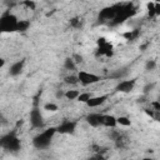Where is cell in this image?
I'll return each mask as SVG.
<instances>
[{"label": "cell", "instance_id": "9c48e42d", "mask_svg": "<svg viewBox=\"0 0 160 160\" xmlns=\"http://www.w3.org/2000/svg\"><path fill=\"white\" fill-rule=\"evenodd\" d=\"M109 95H100V96H91L89 100H88V106L90 108H96V106H100L102 105L106 100H108Z\"/></svg>", "mask_w": 160, "mask_h": 160}, {"label": "cell", "instance_id": "4fadbf2b", "mask_svg": "<svg viewBox=\"0 0 160 160\" xmlns=\"http://www.w3.org/2000/svg\"><path fill=\"white\" fill-rule=\"evenodd\" d=\"M79 95H80V91L79 90H66L65 91V98L68 99V100H78V98H79Z\"/></svg>", "mask_w": 160, "mask_h": 160}, {"label": "cell", "instance_id": "ba28073f", "mask_svg": "<svg viewBox=\"0 0 160 160\" xmlns=\"http://www.w3.org/2000/svg\"><path fill=\"white\" fill-rule=\"evenodd\" d=\"M24 65H25V60H19V61H15L11 64L10 69H9V74L11 76H18L24 70Z\"/></svg>", "mask_w": 160, "mask_h": 160}, {"label": "cell", "instance_id": "603a6c76", "mask_svg": "<svg viewBox=\"0 0 160 160\" xmlns=\"http://www.w3.org/2000/svg\"><path fill=\"white\" fill-rule=\"evenodd\" d=\"M154 86H155V84H148L145 88H144V92L146 94V92H149V91H151L152 89H154Z\"/></svg>", "mask_w": 160, "mask_h": 160}, {"label": "cell", "instance_id": "30bf717a", "mask_svg": "<svg viewBox=\"0 0 160 160\" xmlns=\"http://www.w3.org/2000/svg\"><path fill=\"white\" fill-rule=\"evenodd\" d=\"M101 114H98V112H92V114H89L86 116V121L90 126L92 128H98L101 125Z\"/></svg>", "mask_w": 160, "mask_h": 160}, {"label": "cell", "instance_id": "2e32d148", "mask_svg": "<svg viewBox=\"0 0 160 160\" xmlns=\"http://www.w3.org/2000/svg\"><path fill=\"white\" fill-rule=\"evenodd\" d=\"M90 98H91V94H90V92H80L78 100H79L80 102H88V100H89Z\"/></svg>", "mask_w": 160, "mask_h": 160}, {"label": "cell", "instance_id": "3957f363", "mask_svg": "<svg viewBox=\"0 0 160 160\" xmlns=\"http://www.w3.org/2000/svg\"><path fill=\"white\" fill-rule=\"evenodd\" d=\"M0 145L2 149H6V150H11V151H16L20 149V140L19 138L16 136V134L12 131V132H9L6 135H4L0 140Z\"/></svg>", "mask_w": 160, "mask_h": 160}, {"label": "cell", "instance_id": "ac0fdd59", "mask_svg": "<svg viewBox=\"0 0 160 160\" xmlns=\"http://www.w3.org/2000/svg\"><path fill=\"white\" fill-rule=\"evenodd\" d=\"M155 66H156L155 60H148L146 64H145V70H146V71H151V70L155 69Z\"/></svg>", "mask_w": 160, "mask_h": 160}, {"label": "cell", "instance_id": "277c9868", "mask_svg": "<svg viewBox=\"0 0 160 160\" xmlns=\"http://www.w3.org/2000/svg\"><path fill=\"white\" fill-rule=\"evenodd\" d=\"M78 78H79V82H81L82 85H90V84H95L100 80V76L92 74V72H88V71H79L78 72Z\"/></svg>", "mask_w": 160, "mask_h": 160}, {"label": "cell", "instance_id": "7c38bea8", "mask_svg": "<svg viewBox=\"0 0 160 160\" xmlns=\"http://www.w3.org/2000/svg\"><path fill=\"white\" fill-rule=\"evenodd\" d=\"M64 68L66 70H69V71H72V70L76 69V62L74 61L72 58H66L65 61H64Z\"/></svg>", "mask_w": 160, "mask_h": 160}, {"label": "cell", "instance_id": "e0dca14e", "mask_svg": "<svg viewBox=\"0 0 160 160\" xmlns=\"http://www.w3.org/2000/svg\"><path fill=\"white\" fill-rule=\"evenodd\" d=\"M118 124L119 125H122V126H129L131 122H130V120L126 116H119L118 118Z\"/></svg>", "mask_w": 160, "mask_h": 160}, {"label": "cell", "instance_id": "7402d4cb", "mask_svg": "<svg viewBox=\"0 0 160 160\" xmlns=\"http://www.w3.org/2000/svg\"><path fill=\"white\" fill-rule=\"evenodd\" d=\"M72 59H74V61L76 62V65L82 61V56H81V55H78V54H75V55L72 56Z\"/></svg>", "mask_w": 160, "mask_h": 160}, {"label": "cell", "instance_id": "8992f818", "mask_svg": "<svg viewBox=\"0 0 160 160\" xmlns=\"http://www.w3.org/2000/svg\"><path fill=\"white\" fill-rule=\"evenodd\" d=\"M76 129V122L75 121H64L56 128V131L60 134H72Z\"/></svg>", "mask_w": 160, "mask_h": 160}, {"label": "cell", "instance_id": "52a82bcc", "mask_svg": "<svg viewBox=\"0 0 160 160\" xmlns=\"http://www.w3.org/2000/svg\"><path fill=\"white\" fill-rule=\"evenodd\" d=\"M134 86H135V80H122L116 85L115 90L119 92H130L134 89Z\"/></svg>", "mask_w": 160, "mask_h": 160}, {"label": "cell", "instance_id": "5bb4252c", "mask_svg": "<svg viewBox=\"0 0 160 160\" xmlns=\"http://www.w3.org/2000/svg\"><path fill=\"white\" fill-rule=\"evenodd\" d=\"M29 26H30V22L28 20H19L18 31H25V30H28Z\"/></svg>", "mask_w": 160, "mask_h": 160}, {"label": "cell", "instance_id": "6da1fadb", "mask_svg": "<svg viewBox=\"0 0 160 160\" xmlns=\"http://www.w3.org/2000/svg\"><path fill=\"white\" fill-rule=\"evenodd\" d=\"M18 25H19V20L18 18L11 14L10 11H6L1 15L0 19V30L2 32H12L18 30Z\"/></svg>", "mask_w": 160, "mask_h": 160}, {"label": "cell", "instance_id": "5b68a950", "mask_svg": "<svg viewBox=\"0 0 160 160\" xmlns=\"http://www.w3.org/2000/svg\"><path fill=\"white\" fill-rule=\"evenodd\" d=\"M30 122L34 128H41L44 125V119L39 108H34L30 111Z\"/></svg>", "mask_w": 160, "mask_h": 160}, {"label": "cell", "instance_id": "cb8c5ba5", "mask_svg": "<svg viewBox=\"0 0 160 160\" xmlns=\"http://www.w3.org/2000/svg\"><path fill=\"white\" fill-rule=\"evenodd\" d=\"M155 12H156V15L160 14V4H159V2L155 4Z\"/></svg>", "mask_w": 160, "mask_h": 160}, {"label": "cell", "instance_id": "ffe728a7", "mask_svg": "<svg viewBox=\"0 0 160 160\" xmlns=\"http://www.w3.org/2000/svg\"><path fill=\"white\" fill-rule=\"evenodd\" d=\"M148 10H149V15H150V16L156 15V12H155V4H154V2H150V4L148 5Z\"/></svg>", "mask_w": 160, "mask_h": 160}, {"label": "cell", "instance_id": "d6986e66", "mask_svg": "<svg viewBox=\"0 0 160 160\" xmlns=\"http://www.w3.org/2000/svg\"><path fill=\"white\" fill-rule=\"evenodd\" d=\"M44 109H45L46 111H56V110H58V106H56L55 104H52V102H48V104H45Z\"/></svg>", "mask_w": 160, "mask_h": 160}, {"label": "cell", "instance_id": "7a4b0ae2", "mask_svg": "<svg viewBox=\"0 0 160 160\" xmlns=\"http://www.w3.org/2000/svg\"><path fill=\"white\" fill-rule=\"evenodd\" d=\"M55 131H56L55 128H50V129L40 132L39 135H36L34 138V140H32L34 146L36 149H45V148H48L50 145V142H51V139H52Z\"/></svg>", "mask_w": 160, "mask_h": 160}, {"label": "cell", "instance_id": "9a60e30c", "mask_svg": "<svg viewBox=\"0 0 160 160\" xmlns=\"http://www.w3.org/2000/svg\"><path fill=\"white\" fill-rule=\"evenodd\" d=\"M65 82L70 84V85H75L79 82V78H78V75H69L65 78Z\"/></svg>", "mask_w": 160, "mask_h": 160}, {"label": "cell", "instance_id": "8fae6325", "mask_svg": "<svg viewBox=\"0 0 160 160\" xmlns=\"http://www.w3.org/2000/svg\"><path fill=\"white\" fill-rule=\"evenodd\" d=\"M101 125H104L106 128H115L118 125V118H115L112 115H102Z\"/></svg>", "mask_w": 160, "mask_h": 160}, {"label": "cell", "instance_id": "44dd1931", "mask_svg": "<svg viewBox=\"0 0 160 160\" xmlns=\"http://www.w3.org/2000/svg\"><path fill=\"white\" fill-rule=\"evenodd\" d=\"M135 36H138V31H130V32H126L125 34V38H128L129 40L132 39V38H135Z\"/></svg>", "mask_w": 160, "mask_h": 160}, {"label": "cell", "instance_id": "d4e9b609", "mask_svg": "<svg viewBox=\"0 0 160 160\" xmlns=\"http://www.w3.org/2000/svg\"><path fill=\"white\" fill-rule=\"evenodd\" d=\"M159 101H160V98H159Z\"/></svg>", "mask_w": 160, "mask_h": 160}]
</instances>
